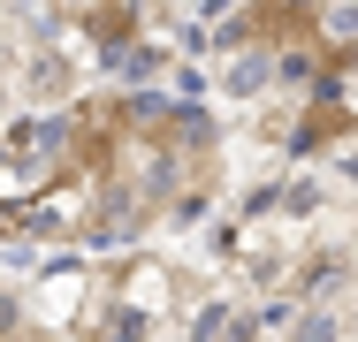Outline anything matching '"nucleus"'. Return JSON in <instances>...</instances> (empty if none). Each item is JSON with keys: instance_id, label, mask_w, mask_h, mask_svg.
I'll use <instances>...</instances> for the list:
<instances>
[{"instance_id": "obj_1", "label": "nucleus", "mask_w": 358, "mask_h": 342, "mask_svg": "<svg viewBox=\"0 0 358 342\" xmlns=\"http://www.w3.org/2000/svg\"><path fill=\"white\" fill-rule=\"evenodd\" d=\"M8 335H15V320H8V304H0V342H8Z\"/></svg>"}]
</instances>
